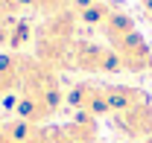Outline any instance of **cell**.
<instances>
[{"mask_svg":"<svg viewBox=\"0 0 152 143\" xmlns=\"http://www.w3.org/2000/svg\"><path fill=\"white\" fill-rule=\"evenodd\" d=\"M149 96L143 93L140 88H134V85H105V105H108V117L114 114H120V111H126V108H134L140 105V102H146Z\"/></svg>","mask_w":152,"mask_h":143,"instance_id":"5","label":"cell"},{"mask_svg":"<svg viewBox=\"0 0 152 143\" xmlns=\"http://www.w3.org/2000/svg\"><path fill=\"white\" fill-rule=\"evenodd\" d=\"M140 6H143V12H146V18L152 20V0H140Z\"/></svg>","mask_w":152,"mask_h":143,"instance_id":"7","label":"cell"},{"mask_svg":"<svg viewBox=\"0 0 152 143\" xmlns=\"http://www.w3.org/2000/svg\"><path fill=\"white\" fill-rule=\"evenodd\" d=\"M79 41V18L76 9H64L58 15L44 18V23L35 29V58L53 70H67L73 44Z\"/></svg>","mask_w":152,"mask_h":143,"instance_id":"1","label":"cell"},{"mask_svg":"<svg viewBox=\"0 0 152 143\" xmlns=\"http://www.w3.org/2000/svg\"><path fill=\"white\" fill-rule=\"evenodd\" d=\"M9 32H12V20L0 18V47H9Z\"/></svg>","mask_w":152,"mask_h":143,"instance_id":"6","label":"cell"},{"mask_svg":"<svg viewBox=\"0 0 152 143\" xmlns=\"http://www.w3.org/2000/svg\"><path fill=\"white\" fill-rule=\"evenodd\" d=\"M102 32L108 38V47L120 58L123 73H146V70H152V47L146 44V38L134 29L132 15L114 9V15L105 20Z\"/></svg>","mask_w":152,"mask_h":143,"instance_id":"2","label":"cell"},{"mask_svg":"<svg viewBox=\"0 0 152 143\" xmlns=\"http://www.w3.org/2000/svg\"><path fill=\"white\" fill-rule=\"evenodd\" d=\"M67 70H79V73H88V76H114V73H123V64L108 44L79 38L73 44Z\"/></svg>","mask_w":152,"mask_h":143,"instance_id":"3","label":"cell"},{"mask_svg":"<svg viewBox=\"0 0 152 143\" xmlns=\"http://www.w3.org/2000/svg\"><path fill=\"white\" fill-rule=\"evenodd\" d=\"M111 123L120 134H126L132 143L146 140V137H152V102L146 99V102H140L134 108H126V111L114 114Z\"/></svg>","mask_w":152,"mask_h":143,"instance_id":"4","label":"cell"}]
</instances>
